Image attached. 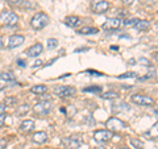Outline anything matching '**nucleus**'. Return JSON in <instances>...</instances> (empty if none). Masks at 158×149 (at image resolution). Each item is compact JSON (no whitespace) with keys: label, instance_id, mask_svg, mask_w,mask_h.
Listing matches in <instances>:
<instances>
[{"label":"nucleus","instance_id":"1","mask_svg":"<svg viewBox=\"0 0 158 149\" xmlns=\"http://www.w3.org/2000/svg\"><path fill=\"white\" fill-rule=\"evenodd\" d=\"M49 24V16L44 12H38L36 13L31 20V25L33 29L40 31V29H44Z\"/></svg>","mask_w":158,"mask_h":149},{"label":"nucleus","instance_id":"2","mask_svg":"<svg viewBox=\"0 0 158 149\" xmlns=\"http://www.w3.org/2000/svg\"><path fill=\"white\" fill-rule=\"evenodd\" d=\"M17 21H19V16L11 11H4L0 13V23L4 24V25L13 27L17 24Z\"/></svg>","mask_w":158,"mask_h":149},{"label":"nucleus","instance_id":"3","mask_svg":"<svg viewBox=\"0 0 158 149\" xmlns=\"http://www.w3.org/2000/svg\"><path fill=\"white\" fill-rule=\"evenodd\" d=\"M33 111L38 116H45L52 111V102L50 100H41L36 103V106L33 107Z\"/></svg>","mask_w":158,"mask_h":149},{"label":"nucleus","instance_id":"4","mask_svg":"<svg viewBox=\"0 0 158 149\" xmlns=\"http://www.w3.org/2000/svg\"><path fill=\"white\" fill-rule=\"evenodd\" d=\"M106 127L108 128V131L116 132V131L124 130V128L127 127V124L123 120H120V119H117V117H111V119H108V120H107Z\"/></svg>","mask_w":158,"mask_h":149},{"label":"nucleus","instance_id":"5","mask_svg":"<svg viewBox=\"0 0 158 149\" xmlns=\"http://www.w3.org/2000/svg\"><path fill=\"white\" fill-rule=\"evenodd\" d=\"M75 92H77V90L71 86H59V87L54 88V94H57V95L61 98H71L75 95Z\"/></svg>","mask_w":158,"mask_h":149},{"label":"nucleus","instance_id":"6","mask_svg":"<svg viewBox=\"0 0 158 149\" xmlns=\"http://www.w3.org/2000/svg\"><path fill=\"white\" fill-rule=\"evenodd\" d=\"M112 137H113V132L108 131V130L95 131V133H94V138H95V141L96 143H100V144L110 141Z\"/></svg>","mask_w":158,"mask_h":149},{"label":"nucleus","instance_id":"7","mask_svg":"<svg viewBox=\"0 0 158 149\" xmlns=\"http://www.w3.org/2000/svg\"><path fill=\"white\" fill-rule=\"evenodd\" d=\"M131 99H132V102H133V103H135V104H138V106H153V104H154V100H153L150 96L140 95V94L132 95Z\"/></svg>","mask_w":158,"mask_h":149},{"label":"nucleus","instance_id":"8","mask_svg":"<svg viewBox=\"0 0 158 149\" xmlns=\"http://www.w3.org/2000/svg\"><path fill=\"white\" fill-rule=\"evenodd\" d=\"M91 8L95 13H104L110 8V3L106 0H92Z\"/></svg>","mask_w":158,"mask_h":149},{"label":"nucleus","instance_id":"9","mask_svg":"<svg viewBox=\"0 0 158 149\" xmlns=\"http://www.w3.org/2000/svg\"><path fill=\"white\" fill-rule=\"evenodd\" d=\"M123 25V21L121 19H117V17H112V19H108L107 21L104 23V25L103 28L106 29V31H116Z\"/></svg>","mask_w":158,"mask_h":149},{"label":"nucleus","instance_id":"10","mask_svg":"<svg viewBox=\"0 0 158 149\" xmlns=\"http://www.w3.org/2000/svg\"><path fill=\"white\" fill-rule=\"evenodd\" d=\"M63 145L67 149H79L82 145V140L81 137H69V138H63L62 140Z\"/></svg>","mask_w":158,"mask_h":149},{"label":"nucleus","instance_id":"11","mask_svg":"<svg viewBox=\"0 0 158 149\" xmlns=\"http://www.w3.org/2000/svg\"><path fill=\"white\" fill-rule=\"evenodd\" d=\"M24 36L21 34H13V36L9 37L8 40V49H15V48H19L20 45L24 44Z\"/></svg>","mask_w":158,"mask_h":149},{"label":"nucleus","instance_id":"12","mask_svg":"<svg viewBox=\"0 0 158 149\" xmlns=\"http://www.w3.org/2000/svg\"><path fill=\"white\" fill-rule=\"evenodd\" d=\"M42 50H44V46L41 45V44L37 42V44H34L33 46L29 48L25 53L28 54V57H37V56H40V54L42 53Z\"/></svg>","mask_w":158,"mask_h":149},{"label":"nucleus","instance_id":"13","mask_svg":"<svg viewBox=\"0 0 158 149\" xmlns=\"http://www.w3.org/2000/svg\"><path fill=\"white\" fill-rule=\"evenodd\" d=\"M34 130V121L28 119V120H24L21 124H20V131L24 133H31Z\"/></svg>","mask_w":158,"mask_h":149},{"label":"nucleus","instance_id":"14","mask_svg":"<svg viewBox=\"0 0 158 149\" xmlns=\"http://www.w3.org/2000/svg\"><path fill=\"white\" fill-rule=\"evenodd\" d=\"M33 143H37V144H45L48 141V135L46 132H37L33 135Z\"/></svg>","mask_w":158,"mask_h":149},{"label":"nucleus","instance_id":"15","mask_svg":"<svg viewBox=\"0 0 158 149\" xmlns=\"http://www.w3.org/2000/svg\"><path fill=\"white\" fill-rule=\"evenodd\" d=\"M65 24L70 28H77L79 24H81V19L77 17V16H67L65 19Z\"/></svg>","mask_w":158,"mask_h":149},{"label":"nucleus","instance_id":"16","mask_svg":"<svg viewBox=\"0 0 158 149\" xmlns=\"http://www.w3.org/2000/svg\"><path fill=\"white\" fill-rule=\"evenodd\" d=\"M145 136H148L150 140H157L158 138V123L153 124V127L145 133Z\"/></svg>","mask_w":158,"mask_h":149},{"label":"nucleus","instance_id":"17","mask_svg":"<svg viewBox=\"0 0 158 149\" xmlns=\"http://www.w3.org/2000/svg\"><path fill=\"white\" fill-rule=\"evenodd\" d=\"M98 32H99L98 28H94V27H83V28L79 29L77 33L78 34H95Z\"/></svg>","mask_w":158,"mask_h":149},{"label":"nucleus","instance_id":"18","mask_svg":"<svg viewBox=\"0 0 158 149\" xmlns=\"http://www.w3.org/2000/svg\"><path fill=\"white\" fill-rule=\"evenodd\" d=\"M29 111H31V107H29V104H21V106H19L16 108V115L24 116V115H27Z\"/></svg>","mask_w":158,"mask_h":149},{"label":"nucleus","instance_id":"19","mask_svg":"<svg viewBox=\"0 0 158 149\" xmlns=\"http://www.w3.org/2000/svg\"><path fill=\"white\" fill-rule=\"evenodd\" d=\"M150 27V23L146 21V20H138L137 24L135 25L136 29H138V31H146V29H149Z\"/></svg>","mask_w":158,"mask_h":149},{"label":"nucleus","instance_id":"20","mask_svg":"<svg viewBox=\"0 0 158 149\" xmlns=\"http://www.w3.org/2000/svg\"><path fill=\"white\" fill-rule=\"evenodd\" d=\"M31 91L33 94H45L48 91V87L44 86V84H36V86H33L31 88Z\"/></svg>","mask_w":158,"mask_h":149},{"label":"nucleus","instance_id":"21","mask_svg":"<svg viewBox=\"0 0 158 149\" xmlns=\"http://www.w3.org/2000/svg\"><path fill=\"white\" fill-rule=\"evenodd\" d=\"M4 106L6 107H13L17 104V98L16 96H7L6 99H4Z\"/></svg>","mask_w":158,"mask_h":149},{"label":"nucleus","instance_id":"22","mask_svg":"<svg viewBox=\"0 0 158 149\" xmlns=\"http://www.w3.org/2000/svg\"><path fill=\"white\" fill-rule=\"evenodd\" d=\"M129 143H131V145L135 147L136 149H144V143L140 141L138 138H131Z\"/></svg>","mask_w":158,"mask_h":149},{"label":"nucleus","instance_id":"23","mask_svg":"<svg viewBox=\"0 0 158 149\" xmlns=\"http://www.w3.org/2000/svg\"><path fill=\"white\" fill-rule=\"evenodd\" d=\"M58 46V40L57 38H49L48 40V49L52 50V49H56Z\"/></svg>","mask_w":158,"mask_h":149},{"label":"nucleus","instance_id":"24","mask_svg":"<svg viewBox=\"0 0 158 149\" xmlns=\"http://www.w3.org/2000/svg\"><path fill=\"white\" fill-rule=\"evenodd\" d=\"M0 78L4 79V81H7V82H13L15 81V77L11 73H0Z\"/></svg>","mask_w":158,"mask_h":149},{"label":"nucleus","instance_id":"25","mask_svg":"<svg viewBox=\"0 0 158 149\" xmlns=\"http://www.w3.org/2000/svg\"><path fill=\"white\" fill-rule=\"evenodd\" d=\"M102 86H92V87H86L83 88L85 92H102Z\"/></svg>","mask_w":158,"mask_h":149},{"label":"nucleus","instance_id":"26","mask_svg":"<svg viewBox=\"0 0 158 149\" xmlns=\"http://www.w3.org/2000/svg\"><path fill=\"white\" fill-rule=\"evenodd\" d=\"M117 96H118L117 92H115V91H110V92H106L102 95L103 99H116Z\"/></svg>","mask_w":158,"mask_h":149},{"label":"nucleus","instance_id":"27","mask_svg":"<svg viewBox=\"0 0 158 149\" xmlns=\"http://www.w3.org/2000/svg\"><path fill=\"white\" fill-rule=\"evenodd\" d=\"M138 21V19H129V20H127V21H123V25H125V27H135L136 24Z\"/></svg>","mask_w":158,"mask_h":149},{"label":"nucleus","instance_id":"28","mask_svg":"<svg viewBox=\"0 0 158 149\" xmlns=\"http://www.w3.org/2000/svg\"><path fill=\"white\" fill-rule=\"evenodd\" d=\"M136 77H137L136 73H124V74H121V75H118L117 78L124 79V78H136Z\"/></svg>","mask_w":158,"mask_h":149},{"label":"nucleus","instance_id":"29","mask_svg":"<svg viewBox=\"0 0 158 149\" xmlns=\"http://www.w3.org/2000/svg\"><path fill=\"white\" fill-rule=\"evenodd\" d=\"M13 82H7V81H4V79L0 78V90H3V88H6L8 86H11Z\"/></svg>","mask_w":158,"mask_h":149},{"label":"nucleus","instance_id":"30","mask_svg":"<svg viewBox=\"0 0 158 149\" xmlns=\"http://www.w3.org/2000/svg\"><path fill=\"white\" fill-rule=\"evenodd\" d=\"M9 3H12V4H16V6H21L24 0H8Z\"/></svg>","mask_w":158,"mask_h":149},{"label":"nucleus","instance_id":"31","mask_svg":"<svg viewBox=\"0 0 158 149\" xmlns=\"http://www.w3.org/2000/svg\"><path fill=\"white\" fill-rule=\"evenodd\" d=\"M4 121H6V116H4V113H0V128L4 126Z\"/></svg>","mask_w":158,"mask_h":149},{"label":"nucleus","instance_id":"32","mask_svg":"<svg viewBox=\"0 0 158 149\" xmlns=\"http://www.w3.org/2000/svg\"><path fill=\"white\" fill-rule=\"evenodd\" d=\"M17 63H19V66H21V67L27 66V61H24V59H17Z\"/></svg>","mask_w":158,"mask_h":149},{"label":"nucleus","instance_id":"33","mask_svg":"<svg viewBox=\"0 0 158 149\" xmlns=\"http://www.w3.org/2000/svg\"><path fill=\"white\" fill-rule=\"evenodd\" d=\"M7 145V140H0V149H3Z\"/></svg>","mask_w":158,"mask_h":149},{"label":"nucleus","instance_id":"34","mask_svg":"<svg viewBox=\"0 0 158 149\" xmlns=\"http://www.w3.org/2000/svg\"><path fill=\"white\" fill-rule=\"evenodd\" d=\"M4 112H6V106L0 103V113H4Z\"/></svg>","mask_w":158,"mask_h":149},{"label":"nucleus","instance_id":"35","mask_svg":"<svg viewBox=\"0 0 158 149\" xmlns=\"http://www.w3.org/2000/svg\"><path fill=\"white\" fill-rule=\"evenodd\" d=\"M87 73H91V74H95V75H103V74L102 73H98V71H94V70H87Z\"/></svg>","mask_w":158,"mask_h":149},{"label":"nucleus","instance_id":"36","mask_svg":"<svg viewBox=\"0 0 158 149\" xmlns=\"http://www.w3.org/2000/svg\"><path fill=\"white\" fill-rule=\"evenodd\" d=\"M41 63H42V62L40 61V59H38V61H36V62L33 63V67H37V66H40V65H41Z\"/></svg>","mask_w":158,"mask_h":149},{"label":"nucleus","instance_id":"37","mask_svg":"<svg viewBox=\"0 0 158 149\" xmlns=\"http://www.w3.org/2000/svg\"><path fill=\"white\" fill-rule=\"evenodd\" d=\"M123 2H124V4H127V6H129V4H132L135 0H123Z\"/></svg>","mask_w":158,"mask_h":149},{"label":"nucleus","instance_id":"38","mask_svg":"<svg viewBox=\"0 0 158 149\" xmlns=\"http://www.w3.org/2000/svg\"><path fill=\"white\" fill-rule=\"evenodd\" d=\"M3 46H4V44H3V40H2V37H0V49H3Z\"/></svg>","mask_w":158,"mask_h":149},{"label":"nucleus","instance_id":"39","mask_svg":"<svg viewBox=\"0 0 158 149\" xmlns=\"http://www.w3.org/2000/svg\"><path fill=\"white\" fill-rule=\"evenodd\" d=\"M154 57H156V59H157V61H158V52L156 53V56H154Z\"/></svg>","mask_w":158,"mask_h":149},{"label":"nucleus","instance_id":"40","mask_svg":"<svg viewBox=\"0 0 158 149\" xmlns=\"http://www.w3.org/2000/svg\"><path fill=\"white\" fill-rule=\"evenodd\" d=\"M148 2H150V3H154V2H156V0H148Z\"/></svg>","mask_w":158,"mask_h":149},{"label":"nucleus","instance_id":"41","mask_svg":"<svg viewBox=\"0 0 158 149\" xmlns=\"http://www.w3.org/2000/svg\"><path fill=\"white\" fill-rule=\"evenodd\" d=\"M154 112H156V115H157V116H158V110H156V111H154Z\"/></svg>","mask_w":158,"mask_h":149},{"label":"nucleus","instance_id":"42","mask_svg":"<svg viewBox=\"0 0 158 149\" xmlns=\"http://www.w3.org/2000/svg\"><path fill=\"white\" fill-rule=\"evenodd\" d=\"M121 149H128V148H121Z\"/></svg>","mask_w":158,"mask_h":149}]
</instances>
